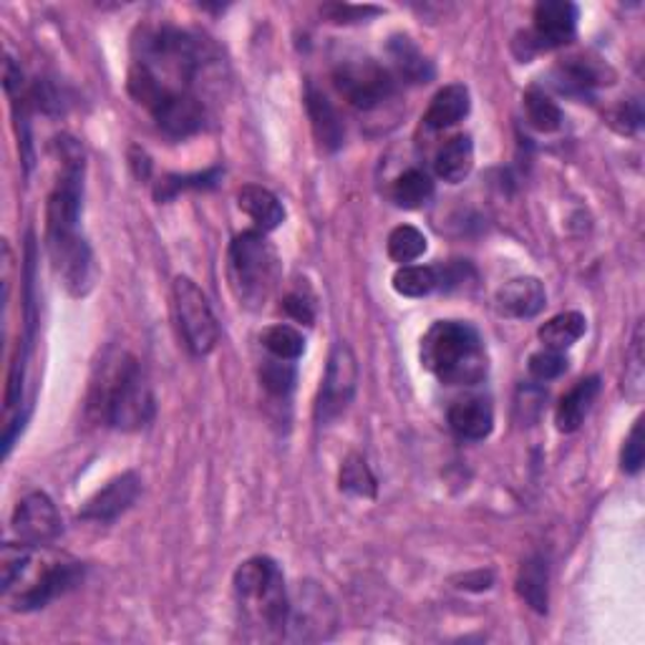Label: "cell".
<instances>
[{"label": "cell", "instance_id": "obj_7", "mask_svg": "<svg viewBox=\"0 0 645 645\" xmlns=\"http://www.w3.org/2000/svg\"><path fill=\"white\" fill-rule=\"evenodd\" d=\"M356 389H359L356 353H353L349 343L339 341L333 345L321 391H318L315 422L321 426H329L335 419L343 416L345 409L351 406L353 396H356Z\"/></svg>", "mask_w": 645, "mask_h": 645}, {"label": "cell", "instance_id": "obj_32", "mask_svg": "<svg viewBox=\"0 0 645 645\" xmlns=\"http://www.w3.org/2000/svg\"><path fill=\"white\" fill-rule=\"evenodd\" d=\"M260 379H263V386L275 396H288L295 386V369L293 363L288 361H268L263 369H260Z\"/></svg>", "mask_w": 645, "mask_h": 645}, {"label": "cell", "instance_id": "obj_1", "mask_svg": "<svg viewBox=\"0 0 645 645\" xmlns=\"http://www.w3.org/2000/svg\"><path fill=\"white\" fill-rule=\"evenodd\" d=\"M422 363L446 386H476L490 373L487 345L464 321L434 323L422 339Z\"/></svg>", "mask_w": 645, "mask_h": 645}, {"label": "cell", "instance_id": "obj_16", "mask_svg": "<svg viewBox=\"0 0 645 645\" xmlns=\"http://www.w3.org/2000/svg\"><path fill=\"white\" fill-rule=\"evenodd\" d=\"M449 426L452 432L466 439V442H482L487 439L494 429V409L490 399L484 396H470L454 401L449 409Z\"/></svg>", "mask_w": 645, "mask_h": 645}, {"label": "cell", "instance_id": "obj_24", "mask_svg": "<svg viewBox=\"0 0 645 645\" xmlns=\"http://www.w3.org/2000/svg\"><path fill=\"white\" fill-rule=\"evenodd\" d=\"M391 198L404 210H419L434 198V182L432 177L422 170H406L394 182V190H391Z\"/></svg>", "mask_w": 645, "mask_h": 645}, {"label": "cell", "instance_id": "obj_30", "mask_svg": "<svg viewBox=\"0 0 645 645\" xmlns=\"http://www.w3.org/2000/svg\"><path fill=\"white\" fill-rule=\"evenodd\" d=\"M263 345L273 353V359L280 361H298L305 351V339L301 331H295L293 325H270L263 333Z\"/></svg>", "mask_w": 645, "mask_h": 645}, {"label": "cell", "instance_id": "obj_40", "mask_svg": "<svg viewBox=\"0 0 645 645\" xmlns=\"http://www.w3.org/2000/svg\"><path fill=\"white\" fill-rule=\"evenodd\" d=\"M132 164L139 180H147L149 170H152V162H149V157L142 152V149H132Z\"/></svg>", "mask_w": 645, "mask_h": 645}, {"label": "cell", "instance_id": "obj_28", "mask_svg": "<svg viewBox=\"0 0 645 645\" xmlns=\"http://www.w3.org/2000/svg\"><path fill=\"white\" fill-rule=\"evenodd\" d=\"M429 242L426 235L422 230L411 228V224H399L396 230H391L389 242H386V250H389V258L394 260V263H414L426 252Z\"/></svg>", "mask_w": 645, "mask_h": 645}, {"label": "cell", "instance_id": "obj_13", "mask_svg": "<svg viewBox=\"0 0 645 645\" xmlns=\"http://www.w3.org/2000/svg\"><path fill=\"white\" fill-rule=\"evenodd\" d=\"M547 303L545 285L537 278H514L510 283H504L497 295H494V308L504 318H535Z\"/></svg>", "mask_w": 645, "mask_h": 645}, {"label": "cell", "instance_id": "obj_21", "mask_svg": "<svg viewBox=\"0 0 645 645\" xmlns=\"http://www.w3.org/2000/svg\"><path fill=\"white\" fill-rule=\"evenodd\" d=\"M474 167V144L470 134H456L439 149L434 159V170L439 180L449 184H460L472 174Z\"/></svg>", "mask_w": 645, "mask_h": 645}, {"label": "cell", "instance_id": "obj_9", "mask_svg": "<svg viewBox=\"0 0 645 645\" xmlns=\"http://www.w3.org/2000/svg\"><path fill=\"white\" fill-rule=\"evenodd\" d=\"M11 530L16 540L28 547H43L59 540L61 535V517L49 494L31 492L16 504Z\"/></svg>", "mask_w": 645, "mask_h": 645}, {"label": "cell", "instance_id": "obj_5", "mask_svg": "<svg viewBox=\"0 0 645 645\" xmlns=\"http://www.w3.org/2000/svg\"><path fill=\"white\" fill-rule=\"evenodd\" d=\"M172 298L184 345L192 356H208L220 341V323L214 318L208 295L202 293L194 280L180 275L172 285Z\"/></svg>", "mask_w": 645, "mask_h": 645}, {"label": "cell", "instance_id": "obj_8", "mask_svg": "<svg viewBox=\"0 0 645 645\" xmlns=\"http://www.w3.org/2000/svg\"><path fill=\"white\" fill-rule=\"evenodd\" d=\"M339 623L331 597L315 583H301L295 595H290V611L283 638L288 641H325L331 638Z\"/></svg>", "mask_w": 645, "mask_h": 645}, {"label": "cell", "instance_id": "obj_31", "mask_svg": "<svg viewBox=\"0 0 645 645\" xmlns=\"http://www.w3.org/2000/svg\"><path fill=\"white\" fill-rule=\"evenodd\" d=\"M31 550L28 545H13V542H6L3 545V557H0V573H3V593H11V587L16 585V580H21L28 573V565H31Z\"/></svg>", "mask_w": 645, "mask_h": 645}, {"label": "cell", "instance_id": "obj_25", "mask_svg": "<svg viewBox=\"0 0 645 645\" xmlns=\"http://www.w3.org/2000/svg\"><path fill=\"white\" fill-rule=\"evenodd\" d=\"M339 482L345 494H353V497H361V500H373L379 492L376 476H373L369 462L363 460L361 454L345 456Z\"/></svg>", "mask_w": 645, "mask_h": 645}, {"label": "cell", "instance_id": "obj_14", "mask_svg": "<svg viewBox=\"0 0 645 645\" xmlns=\"http://www.w3.org/2000/svg\"><path fill=\"white\" fill-rule=\"evenodd\" d=\"M560 91L577 93V97H587L593 89L613 83V69L607 63L591 59V56H570V59L560 61L555 71Z\"/></svg>", "mask_w": 645, "mask_h": 645}, {"label": "cell", "instance_id": "obj_37", "mask_svg": "<svg viewBox=\"0 0 645 645\" xmlns=\"http://www.w3.org/2000/svg\"><path fill=\"white\" fill-rule=\"evenodd\" d=\"M26 345H21L18 341V349L13 353V361H11V371H8V389H6V406L13 409L21 404L23 399V376H26Z\"/></svg>", "mask_w": 645, "mask_h": 645}, {"label": "cell", "instance_id": "obj_38", "mask_svg": "<svg viewBox=\"0 0 645 645\" xmlns=\"http://www.w3.org/2000/svg\"><path fill=\"white\" fill-rule=\"evenodd\" d=\"M283 311L285 315L293 318V321L298 323H305V325H311L315 321V311H313V303L308 301V298L303 295H288L285 301H283Z\"/></svg>", "mask_w": 645, "mask_h": 645}, {"label": "cell", "instance_id": "obj_17", "mask_svg": "<svg viewBox=\"0 0 645 645\" xmlns=\"http://www.w3.org/2000/svg\"><path fill=\"white\" fill-rule=\"evenodd\" d=\"M601 396V379L587 376L583 381H577L567 394L560 399L557 411H555V424L563 434H573L580 426L585 424L587 414L595 404V399Z\"/></svg>", "mask_w": 645, "mask_h": 645}, {"label": "cell", "instance_id": "obj_3", "mask_svg": "<svg viewBox=\"0 0 645 645\" xmlns=\"http://www.w3.org/2000/svg\"><path fill=\"white\" fill-rule=\"evenodd\" d=\"M230 288L242 308L260 311L270 303L280 283V255L265 232L248 230L232 240L228 255Z\"/></svg>", "mask_w": 645, "mask_h": 645}, {"label": "cell", "instance_id": "obj_26", "mask_svg": "<svg viewBox=\"0 0 645 645\" xmlns=\"http://www.w3.org/2000/svg\"><path fill=\"white\" fill-rule=\"evenodd\" d=\"M220 177L222 172L218 170V167L208 172H198V174H167L154 187V200L162 204V202L174 200L177 194L187 190H212V187L220 182Z\"/></svg>", "mask_w": 645, "mask_h": 645}, {"label": "cell", "instance_id": "obj_10", "mask_svg": "<svg viewBox=\"0 0 645 645\" xmlns=\"http://www.w3.org/2000/svg\"><path fill=\"white\" fill-rule=\"evenodd\" d=\"M83 580V565L77 563V560L61 557L53 560V563L46 565L39 577L33 580L31 585L23 587L21 595L16 597L13 611L18 613H31V611H41L49 603H53L56 597L67 595L73 587L81 585Z\"/></svg>", "mask_w": 645, "mask_h": 645}, {"label": "cell", "instance_id": "obj_33", "mask_svg": "<svg viewBox=\"0 0 645 645\" xmlns=\"http://www.w3.org/2000/svg\"><path fill=\"white\" fill-rule=\"evenodd\" d=\"M628 371H625V396L633 401H641L643 396V331L638 325L635 331V339L631 345V356H628Z\"/></svg>", "mask_w": 645, "mask_h": 645}, {"label": "cell", "instance_id": "obj_15", "mask_svg": "<svg viewBox=\"0 0 645 645\" xmlns=\"http://www.w3.org/2000/svg\"><path fill=\"white\" fill-rule=\"evenodd\" d=\"M305 109L308 117H311L313 134L321 149H325V152H339L345 142L343 119L339 114V109L329 101V97H325L323 91H318L313 83H308L305 89Z\"/></svg>", "mask_w": 645, "mask_h": 645}, {"label": "cell", "instance_id": "obj_18", "mask_svg": "<svg viewBox=\"0 0 645 645\" xmlns=\"http://www.w3.org/2000/svg\"><path fill=\"white\" fill-rule=\"evenodd\" d=\"M386 51L399 79H404L406 83H429L434 79V63L426 59V53L409 36H391Z\"/></svg>", "mask_w": 645, "mask_h": 645}, {"label": "cell", "instance_id": "obj_11", "mask_svg": "<svg viewBox=\"0 0 645 645\" xmlns=\"http://www.w3.org/2000/svg\"><path fill=\"white\" fill-rule=\"evenodd\" d=\"M577 6L570 3V0H542V3L535 6L527 43L535 46V51L567 46L577 33Z\"/></svg>", "mask_w": 645, "mask_h": 645}, {"label": "cell", "instance_id": "obj_29", "mask_svg": "<svg viewBox=\"0 0 645 645\" xmlns=\"http://www.w3.org/2000/svg\"><path fill=\"white\" fill-rule=\"evenodd\" d=\"M525 111H527L530 124L542 134L557 132V129L563 127V111H560V107L547 97L545 91L530 89L525 93Z\"/></svg>", "mask_w": 645, "mask_h": 645}, {"label": "cell", "instance_id": "obj_36", "mask_svg": "<svg viewBox=\"0 0 645 645\" xmlns=\"http://www.w3.org/2000/svg\"><path fill=\"white\" fill-rule=\"evenodd\" d=\"M643 460H645V446H643V419L635 422L631 429L628 439H625L623 452H621V466L623 472L628 474H638L643 470Z\"/></svg>", "mask_w": 645, "mask_h": 645}, {"label": "cell", "instance_id": "obj_39", "mask_svg": "<svg viewBox=\"0 0 645 645\" xmlns=\"http://www.w3.org/2000/svg\"><path fill=\"white\" fill-rule=\"evenodd\" d=\"M615 121H623V132H635V129L641 127L643 114H641V104L638 101H633V104H625L618 109V114H615Z\"/></svg>", "mask_w": 645, "mask_h": 645}, {"label": "cell", "instance_id": "obj_27", "mask_svg": "<svg viewBox=\"0 0 645 645\" xmlns=\"http://www.w3.org/2000/svg\"><path fill=\"white\" fill-rule=\"evenodd\" d=\"M439 283V268L429 265H401L394 275V290L404 298H424L434 293Z\"/></svg>", "mask_w": 645, "mask_h": 645}, {"label": "cell", "instance_id": "obj_12", "mask_svg": "<svg viewBox=\"0 0 645 645\" xmlns=\"http://www.w3.org/2000/svg\"><path fill=\"white\" fill-rule=\"evenodd\" d=\"M142 494V480H139L137 472H124L111 480L104 490H99L93 497L83 504L79 517L87 522H101V525H109V522L119 520L121 514L134 507V502Z\"/></svg>", "mask_w": 645, "mask_h": 645}, {"label": "cell", "instance_id": "obj_20", "mask_svg": "<svg viewBox=\"0 0 645 645\" xmlns=\"http://www.w3.org/2000/svg\"><path fill=\"white\" fill-rule=\"evenodd\" d=\"M472 101H470V89L464 83H449L442 91H436V97L432 99V104L426 109L424 124L429 129H449L454 124L464 121V117L470 114Z\"/></svg>", "mask_w": 645, "mask_h": 645}, {"label": "cell", "instance_id": "obj_19", "mask_svg": "<svg viewBox=\"0 0 645 645\" xmlns=\"http://www.w3.org/2000/svg\"><path fill=\"white\" fill-rule=\"evenodd\" d=\"M238 204L248 218L258 224L260 232H273L285 220V208L273 192L260 184H245L238 192Z\"/></svg>", "mask_w": 645, "mask_h": 645}, {"label": "cell", "instance_id": "obj_6", "mask_svg": "<svg viewBox=\"0 0 645 645\" xmlns=\"http://www.w3.org/2000/svg\"><path fill=\"white\" fill-rule=\"evenodd\" d=\"M333 87L353 109L373 111L396 93L394 73L371 59L343 61L333 71Z\"/></svg>", "mask_w": 645, "mask_h": 645}, {"label": "cell", "instance_id": "obj_34", "mask_svg": "<svg viewBox=\"0 0 645 645\" xmlns=\"http://www.w3.org/2000/svg\"><path fill=\"white\" fill-rule=\"evenodd\" d=\"M567 371V359L563 351H550L542 349L535 356H530V373L537 381H553L557 376H563Z\"/></svg>", "mask_w": 645, "mask_h": 645}, {"label": "cell", "instance_id": "obj_2", "mask_svg": "<svg viewBox=\"0 0 645 645\" xmlns=\"http://www.w3.org/2000/svg\"><path fill=\"white\" fill-rule=\"evenodd\" d=\"M91 411L111 429L139 432L154 419V394L149 379L134 356H119L93 383Z\"/></svg>", "mask_w": 645, "mask_h": 645}, {"label": "cell", "instance_id": "obj_23", "mask_svg": "<svg viewBox=\"0 0 645 645\" xmlns=\"http://www.w3.org/2000/svg\"><path fill=\"white\" fill-rule=\"evenodd\" d=\"M585 329H587L585 315L577 313V311H567V313L550 318L545 325H540L537 335H540V341H542V345H545V349L565 353L570 345L583 339Z\"/></svg>", "mask_w": 645, "mask_h": 645}, {"label": "cell", "instance_id": "obj_4", "mask_svg": "<svg viewBox=\"0 0 645 645\" xmlns=\"http://www.w3.org/2000/svg\"><path fill=\"white\" fill-rule=\"evenodd\" d=\"M235 595L240 611L252 625L283 635L290 611L285 577L275 560L250 557L235 570Z\"/></svg>", "mask_w": 645, "mask_h": 645}, {"label": "cell", "instance_id": "obj_35", "mask_svg": "<svg viewBox=\"0 0 645 645\" xmlns=\"http://www.w3.org/2000/svg\"><path fill=\"white\" fill-rule=\"evenodd\" d=\"M321 13L325 21L331 23H361V21H369V18L383 13L381 8L376 6H351V3H325L321 8Z\"/></svg>", "mask_w": 645, "mask_h": 645}, {"label": "cell", "instance_id": "obj_22", "mask_svg": "<svg viewBox=\"0 0 645 645\" xmlns=\"http://www.w3.org/2000/svg\"><path fill=\"white\" fill-rule=\"evenodd\" d=\"M547 583H550L547 560L542 555L527 557L517 573V595L540 615L547 613V603H550Z\"/></svg>", "mask_w": 645, "mask_h": 645}]
</instances>
